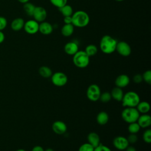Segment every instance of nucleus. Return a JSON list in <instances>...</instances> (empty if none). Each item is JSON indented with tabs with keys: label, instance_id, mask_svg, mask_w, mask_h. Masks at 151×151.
Here are the masks:
<instances>
[{
	"label": "nucleus",
	"instance_id": "f257e3e1",
	"mask_svg": "<svg viewBox=\"0 0 151 151\" xmlns=\"http://www.w3.org/2000/svg\"><path fill=\"white\" fill-rule=\"evenodd\" d=\"M117 41L109 35L103 36L100 41V50L104 54H110L116 51Z\"/></svg>",
	"mask_w": 151,
	"mask_h": 151
},
{
	"label": "nucleus",
	"instance_id": "f03ea898",
	"mask_svg": "<svg viewBox=\"0 0 151 151\" xmlns=\"http://www.w3.org/2000/svg\"><path fill=\"white\" fill-rule=\"evenodd\" d=\"M72 24L78 28H83L88 25L90 17L88 14L83 10H78L73 12L71 15Z\"/></svg>",
	"mask_w": 151,
	"mask_h": 151
},
{
	"label": "nucleus",
	"instance_id": "7ed1b4c3",
	"mask_svg": "<svg viewBox=\"0 0 151 151\" xmlns=\"http://www.w3.org/2000/svg\"><path fill=\"white\" fill-rule=\"evenodd\" d=\"M139 94L133 91H129L124 94L122 99V106L125 107H136L140 102Z\"/></svg>",
	"mask_w": 151,
	"mask_h": 151
},
{
	"label": "nucleus",
	"instance_id": "20e7f679",
	"mask_svg": "<svg viewBox=\"0 0 151 151\" xmlns=\"http://www.w3.org/2000/svg\"><path fill=\"white\" fill-rule=\"evenodd\" d=\"M73 64L78 68H83L88 66L90 63V57L84 51H78L73 55Z\"/></svg>",
	"mask_w": 151,
	"mask_h": 151
},
{
	"label": "nucleus",
	"instance_id": "39448f33",
	"mask_svg": "<svg viewBox=\"0 0 151 151\" xmlns=\"http://www.w3.org/2000/svg\"><path fill=\"white\" fill-rule=\"evenodd\" d=\"M140 113L136 107H127L122 110L121 113L123 120L129 124L137 122Z\"/></svg>",
	"mask_w": 151,
	"mask_h": 151
},
{
	"label": "nucleus",
	"instance_id": "423d86ee",
	"mask_svg": "<svg viewBox=\"0 0 151 151\" xmlns=\"http://www.w3.org/2000/svg\"><path fill=\"white\" fill-rule=\"evenodd\" d=\"M101 90L99 86L95 84L90 85L86 91L87 97L91 101H96L100 99L101 94Z\"/></svg>",
	"mask_w": 151,
	"mask_h": 151
},
{
	"label": "nucleus",
	"instance_id": "0eeeda50",
	"mask_svg": "<svg viewBox=\"0 0 151 151\" xmlns=\"http://www.w3.org/2000/svg\"><path fill=\"white\" fill-rule=\"evenodd\" d=\"M51 79L52 84L57 87L64 86L68 81V77L67 75L60 71L52 73L51 76Z\"/></svg>",
	"mask_w": 151,
	"mask_h": 151
},
{
	"label": "nucleus",
	"instance_id": "6e6552de",
	"mask_svg": "<svg viewBox=\"0 0 151 151\" xmlns=\"http://www.w3.org/2000/svg\"><path fill=\"white\" fill-rule=\"evenodd\" d=\"M116 51L123 57H127L132 52V48L130 45L126 41H121L117 43Z\"/></svg>",
	"mask_w": 151,
	"mask_h": 151
},
{
	"label": "nucleus",
	"instance_id": "1a4fd4ad",
	"mask_svg": "<svg viewBox=\"0 0 151 151\" xmlns=\"http://www.w3.org/2000/svg\"><path fill=\"white\" fill-rule=\"evenodd\" d=\"M23 28L27 34L30 35L35 34L38 32L39 22L34 19H29L25 22Z\"/></svg>",
	"mask_w": 151,
	"mask_h": 151
},
{
	"label": "nucleus",
	"instance_id": "9d476101",
	"mask_svg": "<svg viewBox=\"0 0 151 151\" xmlns=\"http://www.w3.org/2000/svg\"><path fill=\"white\" fill-rule=\"evenodd\" d=\"M113 145L116 149L119 150H124L129 146L127 138L122 136L114 137L113 140Z\"/></svg>",
	"mask_w": 151,
	"mask_h": 151
},
{
	"label": "nucleus",
	"instance_id": "9b49d317",
	"mask_svg": "<svg viewBox=\"0 0 151 151\" xmlns=\"http://www.w3.org/2000/svg\"><path fill=\"white\" fill-rule=\"evenodd\" d=\"M32 17L34 20L40 23L45 21L47 17V12L46 9L42 6H35Z\"/></svg>",
	"mask_w": 151,
	"mask_h": 151
},
{
	"label": "nucleus",
	"instance_id": "f8f14e48",
	"mask_svg": "<svg viewBox=\"0 0 151 151\" xmlns=\"http://www.w3.org/2000/svg\"><path fill=\"white\" fill-rule=\"evenodd\" d=\"M52 129L57 134H64L67 129L66 124L61 120L55 121L52 124Z\"/></svg>",
	"mask_w": 151,
	"mask_h": 151
},
{
	"label": "nucleus",
	"instance_id": "ddd939ff",
	"mask_svg": "<svg viewBox=\"0 0 151 151\" xmlns=\"http://www.w3.org/2000/svg\"><path fill=\"white\" fill-rule=\"evenodd\" d=\"M130 83L129 77L124 74L118 76L115 80V85L116 87L121 88H124L127 86Z\"/></svg>",
	"mask_w": 151,
	"mask_h": 151
},
{
	"label": "nucleus",
	"instance_id": "4468645a",
	"mask_svg": "<svg viewBox=\"0 0 151 151\" xmlns=\"http://www.w3.org/2000/svg\"><path fill=\"white\" fill-rule=\"evenodd\" d=\"M64 50L67 54L73 55L78 51V45L75 41H69L65 44Z\"/></svg>",
	"mask_w": 151,
	"mask_h": 151
},
{
	"label": "nucleus",
	"instance_id": "2eb2a0df",
	"mask_svg": "<svg viewBox=\"0 0 151 151\" xmlns=\"http://www.w3.org/2000/svg\"><path fill=\"white\" fill-rule=\"evenodd\" d=\"M39 32L43 35H50L53 31V26L52 24L47 21H43L39 23Z\"/></svg>",
	"mask_w": 151,
	"mask_h": 151
},
{
	"label": "nucleus",
	"instance_id": "dca6fc26",
	"mask_svg": "<svg viewBox=\"0 0 151 151\" xmlns=\"http://www.w3.org/2000/svg\"><path fill=\"white\" fill-rule=\"evenodd\" d=\"M137 123L139 124L140 127L142 128H147L149 127L151 124V117L149 114H142L140 115Z\"/></svg>",
	"mask_w": 151,
	"mask_h": 151
},
{
	"label": "nucleus",
	"instance_id": "f3484780",
	"mask_svg": "<svg viewBox=\"0 0 151 151\" xmlns=\"http://www.w3.org/2000/svg\"><path fill=\"white\" fill-rule=\"evenodd\" d=\"M25 21L22 18H16L11 23V28L13 31H18L24 28Z\"/></svg>",
	"mask_w": 151,
	"mask_h": 151
},
{
	"label": "nucleus",
	"instance_id": "a211bd4d",
	"mask_svg": "<svg viewBox=\"0 0 151 151\" xmlns=\"http://www.w3.org/2000/svg\"><path fill=\"white\" fill-rule=\"evenodd\" d=\"M88 143L94 147H97L100 144V139L99 134L95 132H91L87 136Z\"/></svg>",
	"mask_w": 151,
	"mask_h": 151
},
{
	"label": "nucleus",
	"instance_id": "6ab92c4d",
	"mask_svg": "<svg viewBox=\"0 0 151 151\" xmlns=\"http://www.w3.org/2000/svg\"><path fill=\"white\" fill-rule=\"evenodd\" d=\"M110 94L111 96V98H113L114 100L117 101H122L124 93L122 90V88L118 87H115L112 88Z\"/></svg>",
	"mask_w": 151,
	"mask_h": 151
},
{
	"label": "nucleus",
	"instance_id": "aec40b11",
	"mask_svg": "<svg viewBox=\"0 0 151 151\" xmlns=\"http://www.w3.org/2000/svg\"><path fill=\"white\" fill-rule=\"evenodd\" d=\"M109 116L106 111H102L99 113L96 117V121L100 125H105L109 122Z\"/></svg>",
	"mask_w": 151,
	"mask_h": 151
},
{
	"label": "nucleus",
	"instance_id": "412c9836",
	"mask_svg": "<svg viewBox=\"0 0 151 151\" xmlns=\"http://www.w3.org/2000/svg\"><path fill=\"white\" fill-rule=\"evenodd\" d=\"M74 31V26L72 24H64L61 29V33L64 37H70L73 35Z\"/></svg>",
	"mask_w": 151,
	"mask_h": 151
},
{
	"label": "nucleus",
	"instance_id": "4be33fe9",
	"mask_svg": "<svg viewBox=\"0 0 151 151\" xmlns=\"http://www.w3.org/2000/svg\"><path fill=\"white\" fill-rule=\"evenodd\" d=\"M136 107L139 113H142V114L147 113L149 111L150 109L149 103L146 101H140V102L137 105Z\"/></svg>",
	"mask_w": 151,
	"mask_h": 151
},
{
	"label": "nucleus",
	"instance_id": "5701e85b",
	"mask_svg": "<svg viewBox=\"0 0 151 151\" xmlns=\"http://www.w3.org/2000/svg\"><path fill=\"white\" fill-rule=\"evenodd\" d=\"M38 72L41 77L45 78L51 77L52 74V71L50 67L45 65L40 67L38 70Z\"/></svg>",
	"mask_w": 151,
	"mask_h": 151
},
{
	"label": "nucleus",
	"instance_id": "b1692460",
	"mask_svg": "<svg viewBox=\"0 0 151 151\" xmlns=\"http://www.w3.org/2000/svg\"><path fill=\"white\" fill-rule=\"evenodd\" d=\"M59 11L61 12V14L64 17H68L71 16L73 14V9L71 5H68L67 4L62 7L58 8Z\"/></svg>",
	"mask_w": 151,
	"mask_h": 151
},
{
	"label": "nucleus",
	"instance_id": "393cba45",
	"mask_svg": "<svg viewBox=\"0 0 151 151\" xmlns=\"http://www.w3.org/2000/svg\"><path fill=\"white\" fill-rule=\"evenodd\" d=\"M35 8V6L33 4L29 2L24 4V5H23L24 11L27 14V15L29 17H32Z\"/></svg>",
	"mask_w": 151,
	"mask_h": 151
},
{
	"label": "nucleus",
	"instance_id": "a878e982",
	"mask_svg": "<svg viewBox=\"0 0 151 151\" xmlns=\"http://www.w3.org/2000/svg\"><path fill=\"white\" fill-rule=\"evenodd\" d=\"M84 51L88 55V56L90 57L95 55L97 54L98 48L97 46L94 44H89L86 46Z\"/></svg>",
	"mask_w": 151,
	"mask_h": 151
},
{
	"label": "nucleus",
	"instance_id": "bb28decb",
	"mask_svg": "<svg viewBox=\"0 0 151 151\" xmlns=\"http://www.w3.org/2000/svg\"><path fill=\"white\" fill-rule=\"evenodd\" d=\"M140 128L141 127H140L139 124L137 123V122H136L129 123L127 129L130 133L136 134L137 133H138L139 132Z\"/></svg>",
	"mask_w": 151,
	"mask_h": 151
},
{
	"label": "nucleus",
	"instance_id": "cd10ccee",
	"mask_svg": "<svg viewBox=\"0 0 151 151\" xmlns=\"http://www.w3.org/2000/svg\"><path fill=\"white\" fill-rule=\"evenodd\" d=\"M100 101L102 103H108L110 101V100L111 99V96L110 94V93L108 92V91H105L103 93H101L100 96Z\"/></svg>",
	"mask_w": 151,
	"mask_h": 151
},
{
	"label": "nucleus",
	"instance_id": "c85d7f7f",
	"mask_svg": "<svg viewBox=\"0 0 151 151\" xmlns=\"http://www.w3.org/2000/svg\"><path fill=\"white\" fill-rule=\"evenodd\" d=\"M68 0H50V3L57 8H60L67 4Z\"/></svg>",
	"mask_w": 151,
	"mask_h": 151
},
{
	"label": "nucleus",
	"instance_id": "c756f323",
	"mask_svg": "<svg viewBox=\"0 0 151 151\" xmlns=\"http://www.w3.org/2000/svg\"><path fill=\"white\" fill-rule=\"evenodd\" d=\"M94 147L89 143L82 144L78 148V151H94Z\"/></svg>",
	"mask_w": 151,
	"mask_h": 151
},
{
	"label": "nucleus",
	"instance_id": "7c9ffc66",
	"mask_svg": "<svg viewBox=\"0 0 151 151\" xmlns=\"http://www.w3.org/2000/svg\"><path fill=\"white\" fill-rule=\"evenodd\" d=\"M143 139L146 143L151 142V130L147 129L143 133Z\"/></svg>",
	"mask_w": 151,
	"mask_h": 151
},
{
	"label": "nucleus",
	"instance_id": "2f4dec72",
	"mask_svg": "<svg viewBox=\"0 0 151 151\" xmlns=\"http://www.w3.org/2000/svg\"><path fill=\"white\" fill-rule=\"evenodd\" d=\"M142 76L143 81L149 84H151V71L150 70L145 71Z\"/></svg>",
	"mask_w": 151,
	"mask_h": 151
},
{
	"label": "nucleus",
	"instance_id": "473e14b6",
	"mask_svg": "<svg viewBox=\"0 0 151 151\" xmlns=\"http://www.w3.org/2000/svg\"><path fill=\"white\" fill-rule=\"evenodd\" d=\"M127 139V141H128V142H129V144H130H130H134V143H135L137 141V140H138V137H137V136L136 134L130 133V134L128 136Z\"/></svg>",
	"mask_w": 151,
	"mask_h": 151
},
{
	"label": "nucleus",
	"instance_id": "72a5a7b5",
	"mask_svg": "<svg viewBox=\"0 0 151 151\" xmlns=\"http://www.w3.org/2000/svg\"><path fill=\"white\" fill-rule=\"evenodd\" d=\"M6 19L2 16H0V31H3L7 26Z\"/></svg>",
	"mask_w": 151,
	"mask_h": 151
},
{
	"label": "nucleus",
	"instance_id": "f704fd0d",
	"mask_svg": "<svg viewBox=\"0 0 151 151\" xmlns=\"http://www.w3.org/2000/svg\"><path fill=\"white\" fill-rule=\"evenodd\" d=\"M94 151H111V150L109 147L100 143L99 146L94 147Z\"/></svg>",
	"mask_w": 151,
	"mask_h": 151
},
{
	"label": "nucleus",
	"instance_id": "c9c22d12",
	"mask_svg": "<svg viewBox=\"0 0 151 151\" xmlns=\"http://www.w3.org/2000/svg\"><path fill=\"white\" fill-rule=\"evenodd\" d=\"M133 81L136 84H140L143 81L142 76L140 74H135L133 77Z\"/></svg>",
	"mask_w": 151,
	"mask_h": 151
},
{
	"label": "nucleus",
	"instance_id": "e433bc0d",
	"mask_svg": "<svg viewBox=\"0 0 151 151\" xmlns=\"http://www.w3.org/2000/svg\"><path fill=\"white\" fill-rule=\"evenodd\" d=\"M64 24H72V18H71V16L64 17Z\"/></svg>",
	"mask_w": 151,
	"mask_h": 151
},
{
	"label": "nucleus",
	"instance_id": "4c0bfd02",
	"mask_svg": "<svg viewBox=\"0 0 151 151\" xmlns=\"http://www.w3.org/2000/svg\"><path fill=\"white\" fill-rule=\"evenodd\" d=\"M31 151H44V149L41 146H35L32 149Z\"/></svg>",
	"mask_w": 151,
	"mask_h": 151
},
{
	"label": "nucleus",
	"instance_id": "58836bf2",
	"mask_svg": "<svg viewBox=\"0 0 151 151\" xmlns=\"http://www.w3.org/2000/svg\"><path fill=\"white\" fill-rule=\"evenodd\" d=\"M5 40V35L2 31H0V44L2 43Z\"/></svg>",
	"mask_w": 151,
	"mask_h": 151
},
{
	"label": "nucleus",
	"instance_id": "ea45409f",
	"mask_svg": "<svg viewBox=\"0 0 151 151\" xmlns=\"http://www.w3.org/2000/svg\"><path fill=\"white\" fill-rule=\"evenodd\" d=\"M125 151H136L135 147H134L133 146H128L126 149Z\"/></svg>",
	"mask_w": 151,
	"mask_h": 151
},
{
	"label": "nucleus",
	"instance_id": "a19ab883",
	"mask_svg": "<svg viewBox=\"0 0 151 151\" xmlns=\"http://www.w3.org/2000/svg\"><path fill=\"white\" fill-rule=\"evenodd\" d=\"M18 2H19L20 3H22V4H25V3H27V2H29V0H17Z\"/></svg>",
	"mask_w": 151,
	"mask_h": 151
},
{
	"label": "nucleus",
	"instance_id": "79ce46f5",
	"mask_svg": "<svg viewBox=\"0 0 151 151\" xmlns=\"http://www.w3.org/2000/svg\"><path fill=\"white\" fill-rule=\"evenodd\" d=\"M44 151H54V150L51 148H47L45 150H44Z\"/></svg>",
	"mask_w": 151,
	"mask_h": 151
},
{
	"label": "nucleus",
	"instance_id": "37998d69",
	"mask_svg": "<svg viewBox=\"0 0 151 151\" xmlns=\"http://www.w3.org/2000/svg\"><path fill=\"white\" fill-rule=\"evenodd\" d=\"M16 151H26V150H25L23 149H19L17 150Z\"/></svg>",
	"mask_w": 151,
	"mask_h": 151
},
{
	"label": "nucleus",
	"instance_id": "c03bdc74",
	"mask_svg": "<svg viewBox=\"0 0 151 151\" xmlns=\"http://www.w3.org/2000/svg\"><path fill=\"white\" fill-rule=\"evenodd\" d=\"M114 1H116L117 2H122V1H123L124 0H114Z\"/></svg>",
	"mask_w": 151,
	"mask_h": 151
}]
</instances>
